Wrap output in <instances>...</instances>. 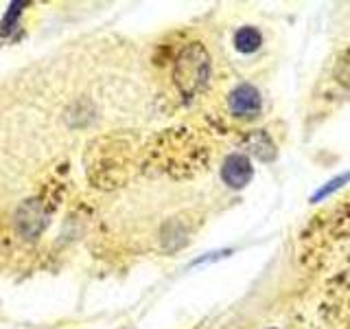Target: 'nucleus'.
Segmentation results:
<instances>
[{
	"label": "nucleus",
	"instance_id": "nucleus-1",
	"mask_svg": "<svg viewBox=\"0 0 350 329\" xmlns=\"http://www.w3.org/2000/svg\"><path fill=\"white\" fill-rule=\"evenodd\" d=\"M175 84L186 97H193L208 84L211 77V58L202 44H189L175 62Z\"/></svg>",
	"mask_w": 350,
	"mask_h": 329
},
{
	"label": "nucleus",
	"instance_id": "nucleus-2",
	"mask_svg": "<svg viewBox=\"0 0 350 329\" xmlns=\"http://www.w3.org/2000/svg\"><path fill=\"white\" fill-rule=\"evenodd\" d=\"M228 108L230 114L239 119H254L262 110V97L256 86L247 82L234 86V90L228 95Z\"/></svg>",
	"mask_w": 350,
	"mask_h": 329
},
{
	"label": "nucleus",
	"instance_id": "nucleus-3",
	"mask_svg": "<svg viewBox=\"0 0 350 329\" xmlns=\"http://www.w3.org/2000/svg\"><path fill=\"white\" fill-rule=\"evenodd\" d=\"M254 178V167H252V160L241 151L228 154L221 162V180L228 189L241 191L252 182Z\"/></svg>",
	"mask_w": 350,
	"mask_h": 329
},
{
	"label": "nucleus",
	"instance_id": "nucleus-4",
	"mask_svg": "<svg viewBox=\"0 0 350 329\" xmlns=\"http://www.w3.org/2000/svg\"><path fill=\"white\" fill-rule=\"evenodd\" d=\"M245 147L250 149V154L260 162H271L276 160L278 156V149H276V143L269 136L267 130H254L250 132V136L245 138Z\"/></svg>",
	"mask_w": 350,
	"mask_h": 329
},
{
	"label": "nucleus",
	"instance_id": "nucleus-5",
	"mask_svg": "<svg viewBox=\"0 0 350 329\" xmlns=\"http://www.w3.org/2000/svg\"><path fill=\"white\" fill-rule=\"evenodd\" d=\"M232 42H234V49L241 55H252V53H256L262 47V33L256 27L245 25V27H239L234 31V40Z\"/></svg>",
	"mask_w": 350,
	"mask_h": 329
},
{
	"label": "nucleus",
	"instance_id": "nucleus-6",
	"mask_svg": "<svg viewBox=\"0 0 350 329\" xmlns=\"http://www.w3.org/2000/svg\"><path fill=\"white\" fill-rule=\"evenodd\" d=\"M348 182H350V171L335 175V178H331V180H328V182H324V184L320 186V189H317V191L313 193L311 202H322L324 197L333 195L335 191H339V189H342V186H346Z\"/></svg>",
	"mask_w": 350,
	"mask_h": 329
},
{
	"label": "nucleus",
	"instance_id": "nucleus-7",
	"mask_svg": "<svg viewBox=\"0 0 350 329\" xmlns=\"http://www.w3.org/2000/svg\"><path fill=\"white\" fill-rule=\"evenodd\" d=\"M29 3H11L9 9H7V14L3 18V22H0V36H9L11 31H14L18 27V18L22 16V9H25Z\"/></svg>",
	"mask_w": 350,
	"mask_h": 329
},
{
	"label": "nucleus",
	"instance_id": "nucleus-8",
	"mask_svg": "<svg viewBox=\"0 0 350 329\" xmlns=\"http://www.w3.org/2000/svg\"><path fill=\"white\" fill-rule=\"evenodd\" d=\"M269 329H273V327H269Z\"/></svg>",
	"mask_w": 350,
	"mask_h": 329
}]
</instances>
